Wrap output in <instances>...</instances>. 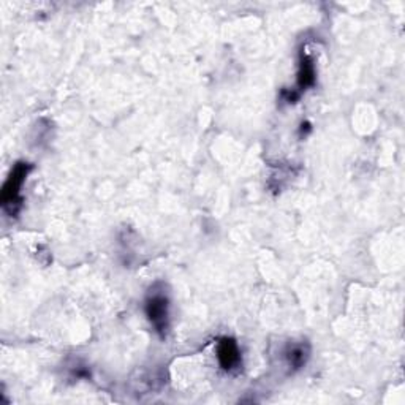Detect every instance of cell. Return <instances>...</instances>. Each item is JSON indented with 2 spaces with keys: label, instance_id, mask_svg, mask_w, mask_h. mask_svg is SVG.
I'll return each instance as SVG.
<instances>
[{
  "label": "cell",
  "instance_id": "1",
  "mask_svg": "<svg viewBox=\"0 0 405 405\" xmlns=\"http://www.w3.org/2000/svg\"><path fill=\"white\" fill-rule=\"evenodd\" d=\"M144 312L160 337H165L170 328V298L162 284H155L149 290L144 302Z\"/></svg>",
  "mask_w": 405,
  "mask_h": 405
},
{
  "label": "cell",
  "instance_id": "3",
  "mask_svg": "<svg viewBox=\"0 0 405 405\" xmlns=\"http://www.w3.org/2000/svg\"><path fill=\"white\" fill-rule=\"evenodd\" d=\"M217 358L223 371L231 372L241 364V352L240 347L230 337H223L217 345Z\"/></svg>",
  "mask_w": 405,
  "mask_h": 405
},
{
  "label": "cell",
  "instance_id": "4",
  "mask_svg": "<svg viewBox=\"0 0 405 405\" xmlns=\"http://www.w3.org/2000/svg\"><path fill=\"white\" fill-rule=\"evenodd\" d=\"M285 363L292 369V371H298L304 367L310 357V347L307 342H292L287 345L284 352Z\"/></svg>",
  "mask_w": 405,
  "mask_h": 405
},
{
  "label": "cell",
  "instance_id": "2",
  "mask_svg": "<svg viewBox=\"0 0 405 405\" xmlns=\"http://www.w3.org/2000/svg\"><path fill=\"white\" fill-rule=\"evenodd\" d=\"M29 171H31V165H29V163H16V165H14L13 171L10 173L9 179H6V183L4 184L2 205H4L5 209H9L11 214L14 212L13 206L19 202L21 187H23L24 180L29 175Z\"/></svg>",
  "mask_w": 405,
  "mask_h": 405
},
{
  "label": "cell",
  "instance_id": "5",
  "mask_svg": "<svg viewBox=\"0 0 405 405\" xmlns=\"http://www.w3.org/2000/svg\"><path fill=\"white\" fill-rule=\"evenodd\" d=\"M315 65L309 56L301 53L299 71H298V86L299 89H307L315 83Z\"/></svg>",
  "mask_w": 405,
  "mask_h": 405
}]
</instances>
